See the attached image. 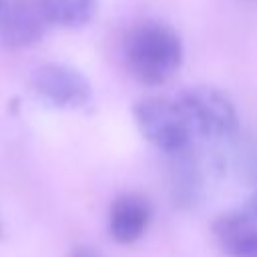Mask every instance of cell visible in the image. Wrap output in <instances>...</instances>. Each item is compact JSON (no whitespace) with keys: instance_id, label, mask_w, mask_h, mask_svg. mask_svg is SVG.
Segmentation results:
<instances>
[{"instance_id":"6da1fadb","label":"cell","mask_w":257,"mask_h":257,"mask_svg":"<svg viewBox=\"0 0 257 257\" xmlns=\"http://www.w3.org/2000/svg\"><path fill=\"white\" fill-rule=\"evenodd\" d=\"M124 62L139 82L165 84L183 62L181 38L163 22L137 24L124 38Z\"/></svg>"},{"instance_id":"7a4b0ae2","label":"cell","mask_w":257,"mask_h":257,"mask_svg":"<svg viewBox=\"0 0 257 257\" xmlns=\"http://www.w3.org/2000/svg\"><path fill=\"white\" fill-rule=\"evenodd\" d=\"M133 116L141 135L159 151L175 155L189 149L193 128L177 98H143L133 106Z\"/></svg>"},{"instance_id":"3957f363","label":"cell","mask_w":257,"mask_h":257,"mask_svg":"<svg viewBox=\"0 0 257 257\" xmlns=\"http://www.w3.org/2000/svg\"><path fill=\"white\" fill-rule=\"evenodd\" d=\"M179 104L185 110L193 133L203 137H231L239 128V116L233 102L217 88L193 86L179 94Z\"/></svg>"},{"instance_id":"277c9868","label":"cell","mask_w":257,"mask_h":257,"mask_svg":"<svg viewBox=\"0 0 257 257\" xmlns=\"http://www.w3.org/2000/svg\"><path fill=\"white\" fill-rule=\"evenodd\" d=\"M30 86L38 98L56 108H80L92 96V88L86 76L76 68L60 62L38 66L30 78Z\"/></svg>"},{"instance_id":"5b68a950","label":"cell","mask_w":257,"mask_h":257,"mask_svg":"<svg viewBox=\"0 0 257 257\" xmlns=\"http://www.w3.org/2000/svg\"><path fill=\"white\" fill-rule=\"evenodd\" d=\"M48 22L38 0H2L0 42L8 48H26L44 36Z\"/></svg>"},{"instance_id":"8992f818","label":"cell","mask_w":257,"mask_h":257,"mask_svg":"<svg viewBox=\"0 0 257 257\" xmlns=\"http://www.w3.org/2000/svg\"><path fill=\"white\" fill-rule=\"evenodd\" d=\"M151 203L137 193L118 195L108 211V233L120 245H131L141 239L151 223Z\"/></svg>"},{"instance_id":"52a82bcc","label":"cell","mask_w":257,"mask_h":257,"mask_svg":"<svg viewBox=\"0 0 257 257\" xmlns=\"http://www.w3.org/2000/svg\"><path fill=\"white\" fill-rule=\"evenodd\" d=\"M211 229L225 255L257 257V223L243 219L237 211H231L219 215Z\"/></svg>"},{"instance_id":"ba28073f","label":"cell","mask_w":257,"mask_h":257,"mask_svg":"<svg viewBox=\"0 0 257 257\" xmlns=\"http://www.w3.org/2000/svg\"><path fill=\"white\" fill-rule=\"evenodd\" d=\"M171 197L179 209H193L203 199V173L189 149L173 155Z\"/></svg>"},{"instance_id":"9c48e42d","label":"cell","mask_w":257,"mask_h":257,"mask_svg":"<svg viewBox=\"0 0 257 257\" xmlns=\"http://www.w3.org/2000/svg\"><path fill=\"white\" fill-rule=\"evenodd\" d=\"M98 0H38L46 18L60 26H82L96 12Z\"/></svg>"},{"instance_id":"30bf717a","label":"cell","mask_w":257,"mask_h":257,"mask_svg":"<svg viewBox=\"0 0 257 257\" xmlns=\"http://www.w3.org/2000/svg\"><path fill=\"white\" fill-rule=\"evenodd\" d=\"M72 257H102V255L96 253V251H92L90 247H76L74 253H72Z\"/></svg>"},{"instance_id":"8fae6325","label":"cell","mask_w":257,"mask_h":257,"mask_svg":"<svg viewBox=\"0 0 257 257\" xmlns=\"http://www.w3.org/2000/svg\"><path fill=\"white\" fill-rule=\"evenodd\" d=\"M0 235H2V225H0Z\"/></svg>"},{"instance_id":"7c38bea8","label":"cell","mask_w":257,"mask_h":257,"mask_svg":"<svg viewBox=\"0 0 257 257\" xmlns=\"http://www.w3.org/2000/svg\"><path fill=\"white\" fill-rule=\"evenodd\" d=\"M0 4H2V0H0Z\"/></svg>"}]
</instances>
